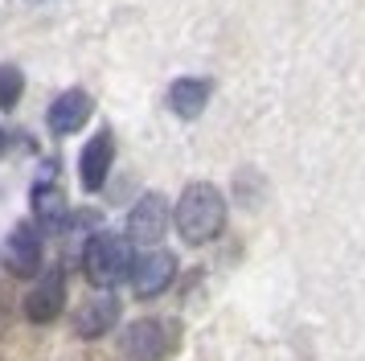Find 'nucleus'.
I'll list each match as a JSON object with an SVG mask.
<instances>
[{"mask_svg": "<svg viewBox=\"0 0 365 361\" xmlns=\"http://www.w3.org/2000/svg\"><path fill=\"white\" fill-rule=\"evenodd\" d=\"M205 103H210V82L177 78L168 86V107H173V115H181V119H197L205 111Z\"/></svg>", "mask_w": 365, "mask_h": 361, "instance_id": "9b49d317", "label": "nucleus"}, {"mask_svg": "<svg viewBox=\"0 0 365 361\" xmlns=\"http://www.w3.org/2000/svg\"><path fill=\"white\" fill-rule=\"evenodd\" d=\"M177 230H181L185 243H214L222 226H226V201L217 193L210 180H197V185H189L177 201Z\"/></svg>", "mask_w": 365, "mask_h": 361, "instance_id": "f257e3e1", "label": "nucleus"}, {"mask_svg": "<svg viewBox=\"0 0 365 361\" xmlns=\"http://www.w3.org/2000/svg\"><path fill=\"white\" fill-rule=\"evenodd\" d=\"M111 156H115V140H111V131H99V136L83 148L78 177H83L86 193H99L103 189V180H107V173H111Z\"/></svg>", "mask_w": 365, "mask_h": 361, "instance_id": "6e6552de", "label": "nucleus"}, {"mask_svg": "<svg viewBox=\"0 0 365 361\" xmlns=\"http://www.w3.org/2000/svg\"><path fill=\"white\" fill-rule=\"evenodd\" d=\"M0 148H4V136H0Z\"/></svg>", "mask_w": 365, "mask_h": 361, "instance_id": "4468645a", "label": "nucleus"}, {"mask_svg": "<svg viewBox=\"0 0 365 361\" xmlns=\"http://www.w3.org/2000/svg\"><path fill=\"white\" fill-rule=\"evenodd\" d=\"M119 320V300L115 295H91L83 308H78V316H74V328H78V337H103V332H111Z\"/></svg>", "mask_w": 365, "mask_h": 361, "instance_id": "9d476101", "label": "nucleus"}, {"mask_svg": "<svg viewBox=\"0 0 365 361\" xmlns=\"http://www.w3.org/2000/svg\"><path fill=\"white\" fill-rule=\"evenodd\" d=\"M91 111H95L91 95L74 86V91H66V95L53 98V103H50V115H46V119H50V131H53V136H70V131H78L86 119H91Z\"/></svg>", "mask_w": 365, "mask_h": 361, "instance_id": "0eeeda50", "label": "nucleus"}, {"mask_svg": "<svg viewBox=\"0 0 365 361\" xmlns=\"http://www.w3.org/2000/svg\"><path fill=\"white\" fill-rule=\"evenodd\" d=\"M66 193L58 189V185H34V218H37V226H46V230H58L62 222H66Z\"/></svg>", "mask_w": 365, "mask_h": 361, "instance_id": "f8f14e48", "label": "nucleus"}, {"mask_svg": "<svg viewBox=\"0 0 365 361\" xmlns=\"http://www.w3.org/2000/svg\"><path fill=\"white\" fill-rule=\"evenodd\" d=\"M165 230H168V205H165V197H160V193H144L132 205V213H128V243L156 246L160 238H165Z\"/></svg>", "mask_w": 365, "mask_h": 361, "instance_id": "7ed1b4c3", "label": "nucleus"}, {"mask_svg": "<svg viewBox=\"0 0 365 361\" xmlns=\"http://www.w3.org/2000/svg\"><path fill=\"white\" fill-rule=\"evenodd\" d=\"M21 91H25V78H21L17 66H0V107L9 111V107H17Z\"/></svg>", "mask_w": 365, "mask_h": 361, "instance_id": "ddd939ff", "label": "nucleus"}, {"mask_svg": "<svg viewBox=\"0 0 365 361\" xmlns=\"http://www.w3.org/2000/svg\"><path fill=\"white\" fill-rule=\"evenodd\" d=\"M62 304H66V279L53 267V271H46V275L37 279L34 292L25 295V312H29V320H37V325H50L53 316L62 312Z\"/></svg>", "mask_w": 365, "mask_h": 361, "instance_id": "423d86ee", "label": "nucleus"}, {"mask_svg": "<svg viewBox=\"0 0 365 361\" xmlns=\"http://www.w3.org/2000/svg\"><path fill=\"white\" fill-rule=\"evenodd\" d=\"M168 325L165 320H135L123 332V357L128 361H160L168 353Z\"/></svg>", "mask_w": 365, "mask_h": 361, "instance_id": "39448f33", "label": "nucleus"}, {"mask_svg": "<svg viewBox=\"0 0 365 361\" xmlns=\"http://www.w3.org/2000/svg\"><path fill=\"white\" fill-rule=\"evenodd\" d=\"M4 259L17 275H37L41 271V234H37V226L21 222L4 243Z\"/></svg>", "mask_w": 365, "mask_h": 361, "instance_id": "1a4fd4ad", "label": "nucleus"}, {"mask_svg": "<svg viewBox=\"0 0 365 361\" xmlns=\"http://www.w3.org/2000/svg\"><path fill=\"white\" fill-rule=\"evenodd\" d=\"M83 271L95 288H115L119 279L132 275V243L119 234H95L83 250Z\"/></svg>", "mask_w": 365, "mask_h": 361, "instance_id": "f03ea898", "label": "nucleus"}, {"mask_svg": "<svg viewBox=\"0 0 365 361\" xmlns=\"http://www.w3.org/2000/svg\"><path fill=\"white\" fill-rule=\"evenodd\" d=\"M177 275V259L168 255V250H144V255H135L132 259V288L135 295H160L173 283Z\"/></svg>", "mask_w": 365, "mask_h": 361, "instance_id": "20e7f679", "label": "nucleus"}]
</instances>
